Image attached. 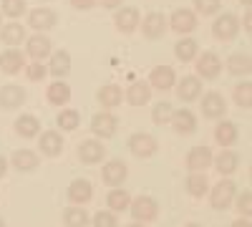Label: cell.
I'll list each match as a JSON object with an SVG mask.
<instances>
[{
    "label": "cell",
    "instance_id": "1",
    "mask_svg": "<svg viewBox=\"0 0 252 227\" xmlns=\"http://www.w3.org/2000/svg\"><path fill=\"white\" fill-rule=\"evenodd\" d=\"M237 33H240V20H237L232 13H222V15L215 20V26H212V35H215L217 40H222V43L237 38Z\"/></svg>",
    "mask_w": 252,
    "mask_h": 227
},
{
    "label": "cell",
    "instance_id": "2",
    "mask_svg": "<svg viewBox=\"0 0 252 227\" xmlns=\"http://www.w3.org/2000/svg\"><path fill=\"white\" fill-rule=\"evenodd\" d=\"M235 190H237L235 182H229V179H222L220 184H215V187L209 190V202H212V207L215 210H227L235 199Z\"/></svg>",
    "mask_w": 252,
    "mask_h": 227
},
{
    "label": "cell",
    "instance_id": "3",
    "mask_svg": "<svg viewBox=\"0 0 252 227\" xmlns=\"http://www.w3.org/2000/svg\"><path fill=\"white\" fill-rule=\"evenodd\" d=\"M129 207L136 222H149V220H157L159 215V204L152 197H136L134 202H129Z\"/></svg>",
    "mask_w": 252,
    "mask_h": 227
},
{
    "label": "cell",
    "instance_id": "4",
    "mask_svg": "<svg viewBox=\"0 0 252 227\" xmlns=\"http://www.w3.org/2000/svg\"><path fill=\"white\" fill-rule=\"evenodd\" d=\"M169 28H172L174 33H179V35L192 33V31L197 28V15H194L192 10H187V8H179V10H174L172 18H169Z\"/></svg>",
    "mask_w": 252,
    "mask_h": 227
},
{
    "label": "cell",
    "instance_id": "5",
    "mask_svg": "<svg viewBox=\"0 0 252 227\" xmlns=\"http://www.w3.org/2000/svg\"><path fill=\"white\" fill-rule=\"evenodd\" d=\"M116 127H119V121H116V116L109 114V111H101V114H96V116L91 119V131H94L96 136H101V139L114 136Z\"/></svg>",
    "mask_w": 252,
    "mask_h": 227
},
{
    "label": "cell",
    "instance_id": "6",
    "mask_svg": "<svg viewBox=\"0 0 252 227\" xmlns=\"http://www.w3.org/2000/svg\"><path fill=\"white\" fill-rule=\"evenodd\" d=\"M227 111V104H224V96L217 94V91H209L204 98H202V114L207 119H222Z\"/></svg>",
    "mask_w": 252,
    "mask_h": 227
},
{
    "label": "cell",
    "instance_id": "7",
    "mask_svg": "<svg viewBox=\"0 0 252 227\" xmlns=\"http://www.w3.org/2000/svg\"><path fill=\"white\" fill-rule=\"evenodd\" d=\"M220 68H222V61H220L217 53L207 51V53L197 56V73H199L202 78H215V76L220 73Z\"/></svg>",
    "mask_w": 252,
    "mask_h": 227
},
{
    "label": "cell",
    "instance_id": "8",
    "mask_svg": "<svg viewBox=\"0 0 252 227\" xmlns=\"http://www.w3.org/2000/svg\"><path fill=\"white\" fill-rule=\"evenodd\" d=\"M209 164H212V152H209L207 147H194V149H189V154H187V169H189V172L209 169Z\"/></svg>",
    "mask_w": 252,
    "mask_h": 227
},
{
    "label": "cell",
    "instance_id": "9",
    "mask_svg": "<svg viewBox=\"0 0 252 227\" xmlns=\"http://www.w3.org/2000/svg\"><path fill=\"white\" fill-rule=\"evenodd\" d=\"M199 94H202V81H199L197 76H184V78L179 81V86H177V96H179V101L189 104V101L199 98Z\"/></svg>",
    "mask_w": 252,
    "mask_h": 227
},
{
    "label": "cell",
    "instance_id": "10",
    "mask_svg": "<svg viewBox=\"0 0 252 227\" xmlns=\"http://www.w3.org/2000/svg\"><path fill=\"white\" fill-rule=\"evenodd\" d=\"M141 31H144V35L146 38H161L164 33H166V18H164V13H149L144 18V23H141Z\"/></svg>",
    "mask_w": 252,
    "mask_h": 227
},
{
    "label": "cell",
    "instance_id": "11",
    "mask_svg": "<svg viewBox=\"0 0 252 227\" xmlns=\"http://www.w3.org/2000/svg\"><path fill=\"white\" fill-rule=\"evenodd\" d=\"M114 23L121 33H134L139 28V10L136 8H121L114 15Z\"/></svg>",
    "mask_w": 252,
    "mask_h": 227
},
{
    "label": "cell",
    "instance_id": "12",
    "mask_svg": "<svg viewBox=\"0 0 252 227\" xmlns=\"http://www.w3.org/2000/svg\"><path fill=\"white\" fill-rule=\"evenodd\" d=\"M129 149L136 157H152L157 152V139L152 134H134L129 139Z\"/></svg>",
    "mask_w": 252,
    "mask_h": 227
},
{
    "label": "cell",
    "instance_id": "13",
    "mask_svg": "<svg viewBox=\"0 0 252 227\" xmlns=\"http://www.w3.org/2000/svg\"><path fill=\"white\" fill-rule=\"evenodd\" d=\"M0 68H3L8 76H15V73H20L26 68V58H23V53L20 51H3L0 53Z\"/></svg>",
    "mask_w": 252,
    "mask_h": 227
},
{
    "label": "cell",
    "instance_id": "14",
    "mask_svg": "<svg viewBox=\"0 0 252 227\" xmlns=\"http://www.w3.org/2000/svg\"><path fill=\"white\" fill-rule=\"evenodd\" d=\"M28 26L35 28L38 33H40V31H48V28L56 26V13H53L51 8H35V10L28 15Z\"/></svg>",
    "mask_w": 252,
    "mask_h": 227
},
{
    "label": "cell",
    "instance_id": "15",
    "mask_svg": "<svg viewBox=\"0 0 252 227\" xmlns=\"http://www.w3.org/2000/svg\"><path fill=\"white\" fill-rule=\"evenodd\" d=\"M174 71L169 68V66H157L154 71H152V76H149V86L152 89H159V91H169L172 86H174Z\"/></svg>",
    "mask_w": 252,
    "mask_h": 227
},
{
    "label": "cell",
    "instance_id": "16",
    "mask_svg": "<svg viewBox=\"0 0 252 227\" xmlns=\"http://www.w3.org/2000/svg\"><path fill=\"white\" fill-rule=\"evenodd\" d=\"M169 121H172V127H174L177 134H194V129H197V119H194V114H192V111H187V109L174 111Z\"/></svg>",
    "mask_w": 252,
    "mask_h": 227
},
{
    "label": "cell",
    "instance_id": "17",
    "mask_svg": "<svg viewBox=\"0 0 252 227\" xmlns=\"http://www.w3.org/2000/svg\"><path fill=\"white\" fill-rule=\"evenodd\" d=\"M103 154H106V149H103V144L96 141V139L81 141V147H78V157H81V162H86V164H96V162H101Z\"/></svg>",
    "mask_w": 252,
    "mask_h": 227
},
{
    "label": "cell",
    "instance_id": "18",
    "mask_svg": "<svg viewBox=\"0 0 252 227\" xmlns=\"http://www.w3.org/2000/svg\"><path fill=\"white\" fill-rule=\"evenodd\" d=\"M26 46H28V56H31L33 61H43V58L51 56V40H48L46 35H40V33L31 35Z\"/></svg>",
    "mask_w": 252,
    "mask_h": 227
},
{
    "label": "cell",
    "instance_id": "19",
    "mask_svg": "<svg viewBox=\"0 0 252 227\" xmlns=\"http://www.w3.org/2000/svg\"><path fill=\"white\" fill-rule=\"evenodd\" d=\"M240 131H237V124L232 121H220L215 127V141L220 144V147H232V144L237 141Z\"/></svg>",
    "mask_w": 252,
    "mask_h": 227
},
{
    "label": "cell",
    "instance_id": "20",
    "mask_svg": "<svg viewBox=\"0 0 252 227\" xmlns=\"http://www.w3.org/2000/svg\"><path fill=\"white\" fill-rule=\"evenodd\" d=\"M23 101H26V91L20 86L10 84V86L0 89V106H3V109H18Z\"/></svg>",
    "mask_w": 252,
    "mask_h": 227
},
{
    "label": "cell",
    "instance_id": "21",
    "mask_svg": "<svg viewBox=\"0 0 252 227\" xmlns=\"http://www.w3.org/2000/svg\"><path fill=\"white\" fill-rule=\"evenodd\" d=\"M126 98H129L131 106H144V104H149V98H152V86L146 84V81H136V84H131L129 91H126Z\"/></svg>",
    "mask_w": 252,
    "mask_h": 227
},
{
    "label": "cell",
    "instance_id": "22",
    "mask_svg": "<svg viewBox=\"0 0 252 227\" xmlns=\"http://www.w3.org/2000/svg\"><path fill=\"white\" fill-rule=\"evenodd\" d=\"M126 179V164L121 159H111L103 167V182L111 184V187H119V184Z\"/></svg>",
    "mask_w": 252,
    "mask_h": 227
},
{
    "label": "cell",
    "instance_id": "23",
    "mask_svg": "<svg viewBox=\"0 0 252 227\" xmlns=\"http://www.w3.org/2000/svg\"><path fill=\"white\" fill-rule=\"evenodd\" d=\"M212 162H215V167H217L220 174H232L240 167V157L235 152H229V149H222L217 157H212Z\"/></svg>",
    "mask_w": 252,
    "mask_h": 227
},
{
    "label": "cell",
    "instance_id": "24",
    "mask_svg": "<svg viewBox=\"0 0 252 227\" xmlns=\"http://www.w3.org/2000/svg\"><path fill=\"white\" fill-rule=\"evenodd\" d=\"M91 182L89 179H73L71 187H68V199L73 204H86L91 199Z\"/></svg>",
    "mask_w": 252,
    "mask_h": 227
},
{
    "label": "cell",
    "instance_id": "25",
    "mask_svg": "<svg viewBox=\"0 0 252 227\" xmlns=\"http://www.w3.org/2000/svg\"><path fill=\"white\" fill-rule=\"evenodd\" d=\"M48 101L53 106H66L71 101V86L66 84V81H53V84L48 86Z\"/></svg>",
    "mask_w": 252,
    "mask_h": 227
},
{
    "label": "cell",
    "instance_id": "26",
    "mask_svg": "<svg viewBox=\"0 0 252 227\" xmlns=\"http://www.w3.org/2000/svg\"><path fill=\"white\" fill-rule=\"evenodd\" d=\"M10 162H13V167H15L18 172H33V169L38 167V154L31 152V149H18Z\"/></svg>",
    "mask_w": 252,
    "mask_h": 227
},
{
    "label": "cell",
    "instance_id": "27",
    "mask_svg": "<svg viewBox=\"0 0 252 227\" xmlns=\"http://www.w3.org/2000/svg\"><path fill=\"white\" fill-rule=\"evenodd\" d=\"M71 71V56L66 51H56L51 53V64H48V73H53L56 78H63Z\"/></svg>",
    "mask_w": 252,
    "mask_h": 227
},
{
    "label": "cell",
    "instance_id": "28",
    "mask_svg": "<svg viewBox=\"0 0 252 227\" xmlns=\"http://www.w3.org/2000/svg\"><path fill=\"white\" fill-rule=\"evenodd\" d=\"M0 40H3L5 46H18L20 40H26V28L20 23H8V26H0Z\"/></svg>",
    "mask_w": 252,
    "mask_h": 227
},
{
    "label": "cell",
    "instance_id": "29",
    "mask_svg": "<svg viewBox=\"0 0 252 227\" xmlns=\"http://www.w3.org/2000/svg\"><path fill=\"white\" fill-rule=\"evenodd\" d=\"M199 53V43L194 38H182L179 43L174 46V56L182 61V64H189V61H194Z\"/></svg>",
    "mask_w": 252,
    "mask_h": 227
},
{
    "label": "cell",
    "instance_id": "30",
    "mask_svg": "<svg viewBox=\"0 0 252 227\" xmlns=\"http://www.w3.org/2000/svg\"><path fill=\"white\" fill-rule=\"evenodd\" d=\"M61 149H63V139L58 131H46L40 136V152L46 157H56V154H61Z\"/></svg>",
    "mask_w": 252,
    "mask_h": 227
},
{
    "label": "cell",
    "instance_id": "31",
    "mask_svg": "<svg viewBox=\"0 0 252 227\" xmlns=\"http://www.w3.org/2000/svg\"><path fill=\"white\" fill-rule=\"evenodd\" d=\"M15 131H18L20 136H26V139H31V136H35V134L40 131V121H38L35 116L26 114V116H20V119L15 121Z\"/></svg>",
    "mask_w": 252,
    "mask_h": 227
},
{
    "label": "cell",
    "instance_id": "32",
    "mask_svg": "<svg viewBox=\"0 0 252 227\" xmlns=\"http://www.w3.org/2000/svg\"><path fill=\"white\" fill-rule=\"evenodd\" d=\"M227 68H229V73H235V76H247L250 68H252V61H250L247 53H235V56H229Z\"/></svg>",
    "mask_w": 252,
    "mask_h": 227
},
{
    "label": "cell",
    "instance_id": "33",
    "mask_svg": "<svg viewBox=\"0 0 252 227\" xmlns=\"http://www.w3.org/2000/svg\"><path fill=\"white\" fill-rule=\"evenodd\" d=\"M98 101H101V106H106V109L119 106V104H121V89L114 86V84L103 86V89L98 91Z\"/></svg>",
    "mask_w": 252,
    "mask_h": 227
},
{
    "label": "cell",
    "instance_id": "34",
    "mask_svg": "<svg viewBox=\"0 0 252 227\" xmlns=\"http://www.w3.org/2000/svg\"><path fill=\"white\" fill-rule=\"evenodd\" d=\"M56 124H58V127H61L63 131H73V129H78L81 116H78V111H76V109H63V111L58 114Z\"/></svg>",
    "mask_w": 252,
    "mask_h": 227
},
{
    "label": "cell",
    "instance_id": "35",
    "mask_svg": "<svg viewBox=\"0 0 252 227\" xmlns=\"http://www.w3.org/2000/svg\"><path fill=\"white\" fill-rule=\"evenodd\" d=\"M187 190H189L192 197H202L209 190V182H207V177L202 172H192V177L187 179Z\"/></svg>",
    "mask_w": 252,
    "mask_h": 227
},
{
    "label": "cell",
    "instance_id": "36",
    "mask_svg": "<svg viewBox=\"0 0 252 227\" xmlns=\"http://www.w3.org/2000/svg\"><path fill=\"white\" fill-rule=\"evenodd\" d=\"M106 202H109V210L121 212V210H129V202H131V197H129V192H126V190H111Z\"/></svg>",
    "mask_w": 252,
    "mask_h": 227
},
{
    "label": "cell",
    "instance_id": "37",
    "mask_svg": "<svg viewBox=\"0 0 252 227\" xmlns=\"http://www.w3.org/2000/svg\"><path fill=\"white\" fill-rule=\"evenodd\" d=\"M63 220H66L68 227H86L89 225L86 210H78V207H68L66 212H63Z\"/></svg>",
    "mask_w": 252,
    "mask_h": 227
},
{
    "label": "cell",
    "instance_id": "38",
    "mask_svg": "<svg viewBox=\"0 0 252 227\" xmlns=\"http://www.w3.org/2000/svg\"><path fill=\"white\" fill-rule=\"evenodd\" d=\"M235 104L240 109H250L252 106V84H250V81L235 86Z\"/></svg>",
    "mask_w": 252,
    "mask_h": 227
},
{
    "label": "cell",
    "instance_id": "39",
    "mask_svg": "<svg viewBox=\"0 0 252 227\" xmlns=\"http://www.w3.org/2000/svg\"><path fill=\"white\" fill-rule=\"evenodd\" d=\"M0 13L8 15V18H20V15L26 13V0H3Z\"/></svg>",
    "mask_w": 252,
    "mask_h": 227
},
{
    "label": "cell",
    "instance_id": "40",
    "mask_svg": "<svg viewBox=\"0 0 252 227\" xmlns=\"http://www.w3.org/2000/svg\"><path fill=\"white\" fill-rule=\"evenodd\" d=\"M172 114H174L172 104H166V101H159V104L154 106V111H152V119H154V124H166V121L172 119Z\"/></svg>",
    "mask_w": 252,
    "mask_h": 227
},
{
    "label": "cell",
    "instance_id": "41",
    "mask_svg": "<svg viewBox=\"0 0 252 227\" xmlns=\"http://www.w3.org/2000/svg\"><path fill=\"white\" fill-rule=\"evenodd\" d=\"M48 73V66H43V61H33L31 66H26V76L28 81H43Z\"/></svg>",
    "mask_w": 252,
    "mask_h": 227
},
{
    "label": "cell",
    "instance_id": "42",
    "mask_svg": "<svg viewBox=\"0 0 252 227\" xmlns=\"http://www.w3.org/2000/svg\"><path fill=\"white\" fill-rule=\"evenodd\" d=\"M194 8L202 15H215L220 10V0H194Z\"/></svg>",
    "mask_w": 252,
    "mask_h": 227
},
{
    "label": "cell",
    "instance_id": "43",
    "mask_svg": "<svg viewBox=\"0 0 252 227\" xmlns=\"http://www.w3.org/2000/svg\"><path fill=\"white\" fill-rule=\"evenodd\" d=\"M94 227H116V217L111 212H98L94 217Z\"/></svg>",
    "mask_w": 252,
    "mask_h": 227
},
{
    "label": "cell",
    "instance_id": "44",
    "mask_svg": "<svg viewBox=\"0 0 252 227\" xmlns=\"http://www.w3.org/2000/svg\"><path fill=\"white\" fill-rule=\"evenodd\" d=\"M237 210H240V215H250L252 212V195L250 192H242V197L237 199Z\"/></svg>",
    "mask_w": 252,
    "mask_h": 227
},
{
    "label": "cell",
    "instance_id": "45",
    "mask_svg": "<svg viewBox=\"0 0 252 227\" xmlns=\"http://www.w3.org/2000/svg\"><path fill=\"white\" fill-rule=\"evenodd\" d=\"M71 5L78 8V10H91L96 5V0H71Z\"/></svg>",
    "mask_w": 252,
    "mask_h": 227
},
{
    "label": "cell",
    "instance_id": "46",
    "mask_svg": "<svg viewBox=\"0 0 252 227\" xmlns=\"http://www.w3.org/2000/svg\"><path fill=\"white\" fill-rule=\"evenodd\" d=\"M98 3H101L103 8H111V10H114V8L121 5V0H98Z\"/></svg>",
    "mask_w": 252,
    "mask_h": 227
},
{
    "label": "cell",
    "instance_id": "47",
    "mask_svg": "<svg viewBox=\"0 0 252 227\" xmlns=\"http://www.w3.org/2000/svg\"><path fill=\"white\" fill-rule=\"evenodd\" d=\"M232 227H252V225H250V220H247V217H240V220H235V222H232Z\"/></svg>",
    "mask_w": 252,
    "mask_h": 227
},
{
    "label": "cell",
    "instance_id": "48",
    "mask_svg": "<svg viewBox=\"0 0 252 227\" xmlns=\"http://www.w3.org/2000/svg\"><path fill=\"white\" fill-rule=\"evenodd\" d=\"M5 172H8V162H5L3 157H0V179L5 177Z\"/></svg>",
    "mask_w": 252,
    "mask_h": 227
},
{
    "label": "cell",
    "instance_id": "49",
    "mask_svg": "<svg viewBox=\"0 0 252 227\" xmlns=\"http://www.w3.org/2000/svg\"><path fill=\"white\" fill-rule=\"evenodd\" d=\"M242 5H245V8H250V5H252V0H242Z\"/></svg>",
    "mask_w": 252,
    "mask_h": 227
},
{
    "label": "cell",
    "instance_id": "50",
    "mask_svg": "<svg viewBox=\"0 0 252 227\" xmlns=\"http://www.w3.org/2000/svg\"><path fill=\"white\" fill-rule=\"evenodd\" d=\"M129 227H144V222H134V225H129Z\"/></svg>",
    "mask_w": 252,
    "mask_h": 227
},
{
    "label": "cell",
    "instance_id": "51",
    "mask_svg": "<svg viewBox=\"0 0 252 227\" xmlns=\"http://www.w3.org/2000/svg\"><path fill=\"white\" fill-rule=\"evenodd\" d=\"M184 227H199V225H194V222H189V225H184Z\"/></svg>",
    "mask_w": 252,
    "mask_h": 227
},
{
    "label": "cell",
    "instance_id": "52",
    "mask_svg": "<svg viewBox=\"0 0 252 227\" xmlns=\"http://www.w3.org/2000/svg\"><path fill=\"white\" fill-rule=\"evenodd\" d=\"M0 20H3V13H0Z\"/></svg>",
    "mask_w": 252,
    "mask_h": 227
},
{
    "label": "cell",
    "instance_id": "53",
    "mask_svg": "<svg viewBox=\"0 0 252 227\" xmlns=\"http://www.w3.org/2000/svg\"><path fill=\"white\" fill-rule=\"evenodd\" d=\"M0 227H3V220H0Z\"/></svg>",
    "mask_w": 252,
    "mask_h": 227
}]
</instances>
